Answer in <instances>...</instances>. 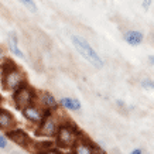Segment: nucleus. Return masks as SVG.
<instances>
[{
	"mask_svg": "<svg viewBox=\"0 0 154 154\" xmlns=\"http://www.w3.org/2000/svg\"><path fill=\"white\" fill-rule=\"evenodd\" d=\"M14 126H16V119H14L13 113L0 107V129L7 131L14 129Z\"/></svg>",
	"mask_w": 154,
	"mask_h": 154,
	"instance_id": "nucleus-9",
	"label": "nucleus"
},
{
	"mask_svg": "<svg viewBox=\"0 0 154 154\" xmlns=\"http://www.w3.org/2000/svg\"><path fill=\"white\" fill-rule=\"evenodd\" d=\"M21 113H23V116L26 117L28 122H33L35 125H40L41 120L44 119V110L40 109L38 106H35L34 103L23 107V109H21Z\"/></svg>",
	"mask_w": 154,
	"mask_h": 154,
	"instance_id": "nucleus-7",
	"label": "nucleus"
},
{
	"mask_svg": "<svg viewBox=\"0 0 154 154\" xmlns=\"http://www.w3.org/2000/svg\"><path fill=\"white\" fill-rule=\"evenodd\" d=\"M144 37H143V34L140 31H137V30H131V31H127L125 34V41L129 44V45H140L141 42H143Z\"/></svg>",
	"mask_w": 154,
	"mask_h": 154,
	"instance_id": "nucleus-11",
	"label": "nucleus"
},
{
	"mask_svg": "<svg viewBox=\"0 0 154 154\" xmlns=\"http://www.w3.org/2000/svg\"><path fill=\"white\" fill-rule=\"evenodd\" d=\"M58 126H60V122L55 115L51 113V109H44V119L38 125L37 134L44 136V137H54L57 134Z\"/></svg>",
	"mask_w": 154,
	"mask_h": 154,
	"instance_id": "nucleus-5",
	"label": "nucleus"
},
{
	"mask_svg": "<svg viewBox=\"0 0 154 154\" xmlns=\"http://www.w3.org/2000/svg\"><path fill=\"white\" fill-rule=\"evenodd\" d=\"M5 52H3V50H2V48H0V66H2V64H3V62H5Z\"/></svg>",
	"mask_w": 154,
	"mask_h": 154,
	"instance_id": "nucleus-20",
	"label": "nucleus"
},
{
	"mask_svg": "<svg viewBox=\"0 0 154 154\" xmlns=\"http://www.w3.org/2000/svg\"><path fill=\"white\" fill-rule=\"evenodd\" d=\"M2 84L7 91H14L26 82V74L11 60H5V62L2 64Z\"/></svg>",
	"mask_w": 154,
	"mask_h": 154,
	"instance_id": "nucleus-1",
	"label": "nucleus"
},
{
	"mask_svg": "<svg viewBox=\"0 0 154 154\" xmlns=\"http://www.w3.org/2000/svg\"><path fill=\"white\" fill-rule=\"evenodd\" d=\"M0 103H2V98H0Z\"/></svg>",
	"mask_w": 154,
	"mask_h": 154,
	"instance_id": "nucleus-22",
	"label": "nucleus"
},
{
	"mask_svg": "<svg viewBox=\"0 0 154 154\" xmlns=\"http://www.w3.org/2000/svg\"><path fill=\"white\" fill-rule=\"evenodd\" d=\"M38 100L41 102V105L44 106V109H51V110H57L58 109V102L55 100V96H52L50 92H40L38 96Z\"/></svg>",
	"mask_w": 154,
	"mask_h": 154,
	"instance_id": "nucleus-10",
	"label": "nucleus"
},
{
	"mask_svg": "<svg viewBox=\"0 0 154 154\" xmlns=\"http://www.w3.org/2000/svg\"><path fill=\"white\" fill-rule=\"evenodd\" d=\"M81 134H82L81 130L75 125L69 123V122L61 123L58 126V130H57V134H55L57 144L60 147H64V149H72Z\"/></svg>",
	"mask_w": 154,
	"mask_h": 154,
	"instance_id": "nucleus-2",
	"label": "nucleus"
},
{
	"mask_svg": "<svg viewBox=\"0 0 154 154\" xmlns=\"http://www.w3.org/2000/svg\"><path fill=\"white\" fill-rule=\"evenodd\" d=\"M21 3H23L28 10H31V11H37V7H35V3H34L33 0H20Z\"/></svg>",
	"mask_w": 154,
	"mask_h": 154,
	"instance_id": "nucleus-15",
	"label": "nucleus"
},
{
	"mask_svg": "<svg viewBox=\"0 0 154 154\" xmlns=\"http://www.w3.org/2000/svg\"><path fill=\"white\" fill-rule=\"evenodd\" d=\"M37 154H61L60 150H57V149H50V150H45V151H42V153H37Z\"/></svg>",
	"mask_w": 154,
	"mask_h": 154,
	"instance_id": "nucleus-18",
	"label": "nucleus"
},
{
	"mask_svg": "<svg viewBox=\"0 0 154 154\" xmlns=\"http://www.w3.org/2000/svg\"><path fill=\"white\" fill-rule=\"evenodd\" d=\"M60 105L68 110H79L81 109V102L75 98H62L60 100Z\"/></svg>",
	"mask_w": 154,
	"mask_h": 154,
	"instance_id": "nucleus-12",
	"label": "nucleus"
},
{
	"mask_svg": "<svg viewBox=\"0 0 154 154\" xmlns=\"http://www.w3.org/2000/svg\"><path fill=\"white\" fill-rule=\"evenodd\" d=\"M7 147V137L0 134V149H6Z\"/></svg>",
	"mask_w": 154,
	"mask_h": 154,
	"instance_id": "nucleus-17",
	"label": "nucleus"
},
{
	"mask_svg": "<svg viewBox=\"0 0 154 154\" xmlns=\"http://www.w3.org/2000/svg\"><path fill=\"white\" fill-rule=\"evenodd\" d=\"M130 154H143V150H141V149H136V150H133Z\"/></svg>",
	"mask_w": 154,
	"mask_h": 154,
	"instance_id": "nucleus-21",
	"label": "nucleus"
},
{
	"mask_svg": "<svg viewBox=\"0 0 154 154\" xmlns=\"http://www.w3.org/2000/svg\"><path fill=\"white\" fill-rule=\"evenodd\" d=\"M141 85H143V88H153V81H143L141 82Z\"/></svg>",
	"mask_w": 154,
	"mask_h": 154,
	"instance_id": "nucleus-19",
	"label": "nucleus"
},
{
	"mask_svg": "<svg viewBox=\"0 0 154 154\" xmlns=\"http://www.w3.org/2000/svg\"><path fill=\"white\" fill-rule=\"evenodd\" d=\"M72 42H74L75 48L78 50V52L88 61L89 64H92L95 68H102L103 66L102 58H100V57L98 55V52L92 48V45H89V42L86 41V40H84L82 37H78V35H74V37H72Z\"/></svg>",
	"mask_w": 154,
	"mask_h": 154,
	"instance_id": "nucleus-3",
	"label": "nucleus"
},
{
	"mask_svg": "<svg viewBox=\"0 0 154 154\" xmlns=\"http://www.w3.org/2000/svg\"><path fill=\"white\" fill-rule=\"evenodd\" d=\"M92 154H106V153H105V150L100 149L99 146L92 144Z\"/></svg>",
	"mask_w": 154,
	"mask_h": 154,
	"instance_id": "nucleus-16",
	"label": "nucleus"
},
{
	"mask_svg": "<svg viewBox=\"0 0 154 154\" xmlns=\"http://www.w3.org/2000/svg\"><path fill=\"white\" fill-rule=\"evenodd\" d=\"M92 141L88 137H85L84 134H81L78 137L76 143L74 144V154H92Z\"/></svg>",
	"mask_w": 154,
	"mask_h": 154,
	"instance_id": "nucleus-8",
	"label": "nucleus"
},
{
	"mask_svg": "<svg viewBox=\"0 0 154 154\" xmlns=\"http://www.w3.org/2000/svg\"><path fill=\"white\" fill-rule=\"evenodd\" d=\"M9 44H10V50L16 54L17 57H21L23 58V52L20 51V48H19V45H17V37H16V34L14 33H11L10 34V40H9Z\"/></svg>",
	"mask_w": 154,
	"mask_h": 154,
	"instance_id": "nucleus-13",
	"label": "nucleus"
},
{
	"mask_svg": "<svg viewBox=\"0 0 154 154\" xmlns=\"http://www.w3.org/2000/svg\"><path fill=\"white\" fill-rule=\"evenodd\" d=\"M13 100H14L16 107L21 110L23 107L34 103V100H35V91L24 82L23 85H20L19 88L14 89Z\"/></svg>",
	"mask_w": 154,
	"mask_h": 154,
	"instance_id": "nucleus-4",
	"label": "nucleus"
},
{
	"mask_svg": "<svg viewBox=\"0 0 154 154\" xmlns=\"http://www.w3.org/2000/svg\"><path fill=\"white\" fill-rule=\"evenodd\" d=\"M54 147V143L52 141H37V143H34V149L37 153H42V151H45V150H50Z\"/></svg>",
	"mask_w": 154,
	"mask_h": 154,
	"instance_id": "nucleus-14",
	"label": "nucleus"
},
{
	"mask_svg": "<svg viewBox=\"0 0 154 154\" xmlns=\"http://www.w3.org/2000/svg\"><path fill=\"white\" fill-rule=\"evenodd\" d=\"M7 139H10V140L14 141L17 146L24 147V149L30 147V144L33 143L31 139H30V136H28L24 130H21V129H11V130H7Z\"/></svg>",
	"mask_w": 154,
	"mask_h": 154,
	"instance_id": "nucleus-6",
	"label": "nucleus"
}]
</instances>
